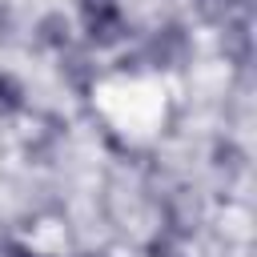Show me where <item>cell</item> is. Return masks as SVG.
<instances>
[{
    "label": "cell",
    "mask_w": 257,
    "mask_h": 257,
    "mask_svg": "<svg viewBox=\"0 0 257 257\" xmlns=\"http://www.w3.org/2000/svg\"><path fill=\"white\" fill-rule=\"evenodd\" d=\"M80 20H84V32L92 44H116L124 36V12L116 0H84Z\"/></svg>",
    "instance_id": "obj_1"
},
{
    "label": "cell",
    "mask_w": 257,
    "mask_h": 257,
    "mask_svg": "<svg viewBox=\"0 0 257 257\" xmlns=\"http://www.w3.org/2000/svg\"><path fill=\"white\" fill-rule=\"evenodd\" d=\"M24 104V88L12 72H0V116H12Z\"/></svg>",
    "instance_id": "obj_2"
},
{
    "label": "cell",
    "mask_w": 257,
    "mask_h": 257,
    "mask_svg": "<svg viewBox=\"0 0 257 257\" xmlns=\"http://www.w3.org/2000/svg\"><path fill=\"white\" fill-rule=\"evenodd\" d=\"M44 40H48V44H68V24H64L60 16H48V20H44Z\"/></svg>",
    "instance_id": "obj_3"
},
{
    "label": "cell",
    "mask_w": 257,
    "mask_h": 257,
    "mask_svg": "<svg viewBox=\"0 0 257 257\" xmlns=\"http://www.w3.org/2000/svg\"><path fill=\"white\" fill-rule=\"evenodd\" d=\"M8 257H40V253H32V249H20V245H12V249H8Z\"/></svg>",
    "instance_id": "obj_4"
}]
</instances>
